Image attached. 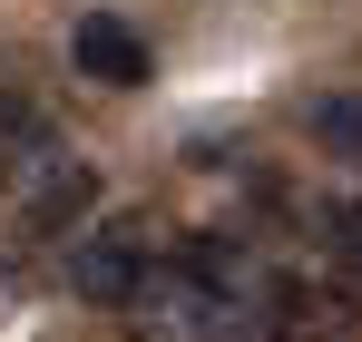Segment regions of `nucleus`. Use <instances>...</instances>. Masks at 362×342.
<instances>
[{
  "label": "nucleus",
  "instance_id": "7ed1b4c3",
  "mask_svg": "<svg viewBox=\"0 0 362 342\" xmlns=\"http://www.w3.org/2000/svg\"><path fill=\"white\" fill-rule=\"evenodd\" d=\"M78 69H88V78H147V40L98 10V20H78Z\"/></svg>",
  "mask_w": 362,
  "mask_h": 342
},
{
  "label": "nucleus",
  "instance_id": "39448f33",
  "mask_svg": "<svg viewBox=\"0 0 362 342\" xmlns=\"http://www.w3.org/2000/svg\"><path fill=\"white\" fill-rule=\"evenodd\" d=\"M313 235L333 244V264H353V274H362V196H333V206L313 216Z\"/></svg>",
  "mask_w": 362,
  "mask_h": 342
},
{
  "label": "nucleus",
  "instance_id": "f257e3e1",
  "mask_svg": "<svg viewBox=\"0 0 362 342\" xmlns=\"http://www.w3.org/2000/svg\"><path fill=\"white\" fill-rule=\"evenodd\" d=\"M157 264H167V244L137 225V216H108V225H78L59 244V284L78 293V303H118V313H137L147 303V284H157Z\"/></svg>",
  "mask_w": 362,
  "mask_h": 342
},
{
  "label": "nucleus",
  "instance_id": "f03ea898",
  "mask_svg": "<svg viewBox=\"0 0 362 342\" xmlns=\"http://www.w3.org/2000/svg\"><path fill=\"white\" fill-rule=\"evenodd\" d=\"M88 206H98V176L78 167V157H69V167H49L30 196H20V244H59V235L78 225Z\"/></svg>",
  "mask_w": 362,
  "mask_h": 342
},
{
  "label": "nucleus",
  "instance_id": "20e7f679",
  "mask_svg": "<svg viewBox=\"0 0 362 342\" xmlns=\"http://www.w3.org/2000/svg\"><path fill=\"white\" fill-rule=\"evenodd\" d=\"M313 137H323L333 157H362V88H333V98H313Z\"/></svg>",
  "mask_w": 362,
  "mask_h": 342
}]
</instances>
